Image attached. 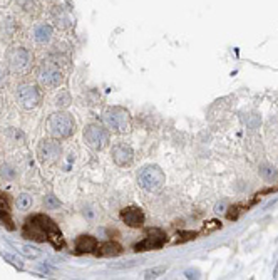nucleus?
I'll return each instance as SVG.
<instances>
[{
  "label": "nucleus",
  "mask_w": 278,
  "mask_h": 280,
  "mask_svg": "<svg viewBox=\"0 0 278 280\" xmlns=\"http://www.w3.org/2000/svg\"><path fill=\"white\" fill-rule=\"evenodd\" d=\"M22 233L26 238L34 242H50L56 248L64 247V236H62L59 226L46 215H36L28 218L24 225Z\"/></svg>",
  "instance_id": "1"
},
{
  "label": "nucleus",
  "mask_w": 278,
  "mask_h": 280,
  "mask_svg": "<svg viewBox=\"0 0 278 280\" xmlns=\"http://www.w3.org/2000/svg\"><path fill=\"white\" fill-rule=\"evenodd\" d=\"M46 131L50 138L54 139H67L70 138L76 131V121L70 113L59 111L47 118L46 121Z\"/></svg>",
  "instance_id": "2"
},
{
  "label": "nucleus",
  "mask_w": 278,
  "mask_h": 280,
  "mask_svg": "<svg viewBox=\"0 0 278 280\" xmlns=\"http://www.w3.org/2000/svg\"><path fill=\"white\" fill-rule=\"evenodd\" d=\"M102 121L109 129V133L114 134H126L131 131L132 121L131 116L121 106H109L102 113Z\"/></svg>",
  "instance_id": "3"
},
{
  "label": "nucleus",
  "mask_w": 278,
  "mask_h": 280,
  "mask_svg": "<svg viewBox=\"0 0 278 280\" xmlns=\"http://www.w3.org/2000/svg\"><path fill=\"white\" fill-rule=\"evenodd\" d=\"M34 54L24 46H12L6 52V64L12 74H27L32 69Z\"/></svg>",
  "instance_id": "4"
},
{
  "label": "nucleus",
  "mask_w": 278,
  "mask_h": 280,
  "mask_svg": "<svg viewBox=\"0 0 278 280\" xmlns=\"http://www.w3.org/2000/svg\"><path fill=\"white\" fill-rule=\"evenodd\" d=\"M84 141L94 151H102L104 148L109 146V141H111L109 129L99 123H90L84 129Z\"/></svg>",
  "instance_id": "5"
},
{
  "label": "nucleus",
  "mask_w": 278,
  "mask_h": 280,
  "mask_svg": "<svg viewBox=\"0 0 278 280\" xmlns=\"http://www.w3.org/2000/svg\"><path fill=\"white\" fill-rule=\"evenodd\" d=\"M16 99L24 109H36L42 103V91L34 83H22L17 86Z\"/></svg>",
  "instance_id": "6"
},
{
  "label": "nucleus",
  "mask_w": 278,
  "mask_h": 280,
  "mask_svg": "<svg viewBox=\"0 0 278 280\" xmlns=\"http://www.w3.org/2000/svg\"><path fill=\"white\" fill-rule=\"evenodd\" d=\"M138 183L142 190L146 191H156L166 183V176L160 166L156 165H148L139 171Z\"/></svg>",
  "instance_id": "7"
},
{
  "label": "nucleus",
  "mask_w": 278,
  "mask_h": 280,
  "mask_svg": "<svg viewBox=\"0 0 278 280\" xmlns=\"http://www.w3.org/2000/svg\"><path fill=\"white\" fill-rule=\"evenodd\" d=\"M37 79H39V83L42 86H46V88L56 89L64 83V74H62L59 66L52 64L49 61L47 62L44 61L39 66V69H37Z\"/></svg>",
  "instance_id": "8"
},
{
  "label": "nucleus",
  "mask_w": 278,
  "mask_h": 280,
  "mask_svg": "<svg viewBox=\"0 0 278 280\" xmlns=\"http://www.w3.org/2000/svg\"><path fill=\"white\" fill-rule=\"evenodd\" d=\"M62 154V146L59 144V139H42L37 146V158L42 165H54Z\"/></svg>",
  "instance_id": "9"
},
{
  "label": "nucleus",
  "mask_w": 278,
  "mask_h": 280,
  "mask_svg": "<svg viewBox=\"0 0 278 280\" xmlns=\"http://www.w3.org/2000/svg\"><path fill=\"white\" fill-rule=\"evenodd\" d=\"M166 242H168V235L164 231L151 230L150 233L144 236V240H141L139 243L134 245V250H136V252H146V250L161 248Z\"/></svg>",
  "instance_id": "10"
},
{
  "label": "nucleus",
  "mask_w": 278,
  "mask_h": 280,
  "mask_svg": "<svg viewBox=\"0 0 278 280\" xmlns=\"http://www.w3.org/2000/svg\"><path fill=\"white\" fill-rule=\"evenodd\" d=\"M111 156H112V161L116 163L118 166H129L134 159V151L126 143H116L112 146Z\"/></svg>",
  "instance_id": "11"
},
{
  "label": "nucleus",
  "mask_w": 278,
  "mask_h": 280,
  "mask_svg": "<svg viewBox=\"0 0 278 280\" xmlns=\"http://www.w3.org/2000/svg\"><path fill=\"white\" fill-rule=\"evenodd\" d=\"M52 37H54V27L49 22H37L32 27V39L36 44L46 46L52 41Z\"/></svg>",
  "instance_id": "12"
},
{
  "label": "nucleus",
  "mask_w": 278,
  "mask_h": 280,
  "mask_svg": "<svg viewBox=\"0 0 278 280\" xmlns=\"http://www.w3.org/2000/svg\"><path fill=\"white\" fill-rule=\"evenodd\" d=\"M50 19L59 29H70L74 26V19L66 7L52 6L50 7Z\"/></svg>",
  "instance_id": "13"
},
{
  "label": "nucleus",
  "mask_w": 278,
  "mask_h": 280,
  "mask_svg": "<svg viewBox=\"0 0 278 280\" xmlns=\"http://www.w3.org/2000/svg\"><path fill=\"white\" fill-rule=\"evenodd\" d=\"M20 32V26H18L16 17H4L0 21V39L2 41H14L17 37V34Z\"/></svg>",
  "instance_id": "14"
},
{
  "label": "nucleus",
  "mask_w": 278,
  "mask_h": 280,
  "mask_svg": "<svg viewBox=\"0 0 278 280\" xmlns=\"http://www.w3.org/2000/svg\"><path fill=\"white\" fill-rule=\"evenodd\" d=\"M121 218L128 226L131 228H141L142 223H144V213H142L141 208L138 206H129V208H124L121 211Z\"/></svg>",
  "instance_id": "15"
},
{
  "label": "nucleus",
  "mask_w": 278,
  "mask_h": 280,
  "mask_svg": "<svg viewBox=\"0 0 278 280\" xmlns=\"http://www.w3.org/2000/svg\"><path fill=\"white\" fill-rule=\"evenodd\" d=\"M17 11L27 17H37L42 12L40 0H14Z\"/></svg>",
  "instance_id": "16"
},
{
  "label": "nucleus",
  "mask_w": 278,
  "mask_h": 280,
  "mask_svg": "<svg viewBox=\"0 0 278 280\" xmlns=\"http://www.w3.org/2000/svg\"><path fill=\"white\" fill-rule=\"evenodd\" d=\"M99 247L98 240L94 238L92 235H80L76 240V253L82 255V253H92Z\"/></svg>",
  "instance_id": "17"
},
{
  "label": "nucleus",
  "mask_w": 278,
  "mask_h": 280,
  "mask_svg": "<svg viewBox=\"0 0 278 280\" xmlns=\"http://www.w3.org/2000/svg\"><path fill=\"white\" fill-rule=\"evenodd\" d=\"M122 252V247L116 242H108V243H102L99 245L98 250H96V253L99 255V257H116Z\"/></svg>",
  "instance_id": "18"
},
{
  "label": "nucleus",
  "mask_w": 278,
  "mask_h": 280,
  "mask_svg": "<svg viewBox=\"0 0 278 280\" xmlns=\"http://www.w3.org/2000/svg\"><path fill=\"white\" fill-rule=\"evenodd\" d=\"M16 203H17V208L20 210V211H27V210L32 208L34 200H32V196L28 195V193H20V195L17 196Z\"/></svg>",
  "instance_id": "19"
},
{
  "label": "nucleus",
  "mask_w": 278,
  "mask_h": 280,
  "mask_svg": "<svg viewBox=\"0 0 278 280\" xmlns=\"http://www.w3.org/2000/svg\"><path fill=\"white\" fill-rule=\"evenodd\" d=\"M0 225L6 226L7 230H16V225H14L8 210H0Z\"/></svg>",
  "instance_id": "20"
},
{
  "label": "nucleus",
  "mask_w": 278,
  "mask_h": 280,
  "mask_svg": "<svg viewBox=\"0 0 278 280\" xmlns=\"http://www.w3.org/2000/svg\"><path fill=\"white\" fill-rule=\"evenodd\" d=\"M70 103H72V99H70V96L67 91H60L59 94H57V98H56V106L57 108H67Z\"/></svg>",
  "instance_id": "21"
},
{
  "label": "nucleus",
  "mask_w": 278,
  "mask_h": 280,
  "mask_svg": "<svg viewBox=\"0 0 278 280\" xmlns=\"http://www.w3.org/2000/svg\"><path fill=\"white\" fill-rule=\"evenodd\" d=\"M7 69L4 66H0V91L2 89H6V86H7Z\"/></svg>",
  "instance_id": "22"
},
{
  "label": "nucleus",
  "mask_w": 278,
  "mask_h": 280,
  "mask_svg": "<svg viewBox=\"0 0 278 280\" xmlns=\"http://www.w3.org/2000/svg\"><path fill=\"white\" fill-rule=\"evenodd\" d=\"M2 176L4 178H14L16 176V171H14L8 165H4L2 166Z\"/></svg>",
  "instance_id": "23"
},
{
  "label": "nucleus",
  "mask_w": 278,
  "mask_h": 280,
  "mask_svg": "<svg viewBox=\"0 0 278 280\" xmlns=\"http://www.w3.org/2000/svg\"><path fill=\"white\" fill-rule=\"evenodd\" d=\"M196 233H193V231H186V233H183V238H178V242H184V240H191L194 238Z\"/></svg>",
  "instance_id": "24"
}]
</instances>
